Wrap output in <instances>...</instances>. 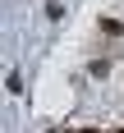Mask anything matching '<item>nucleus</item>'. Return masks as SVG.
I'll return each mask as SVG.
<instances>
[{
    "label": "nucleus",
    "instance_id": "nucleus-3",
    "mask_svg": "<svg viewBox=\"0 0 124 133\" xmlns=\"http://www.w3.org/2000/svg\"><path fill=\"white\" fill-rule=\"evenodd\" d=\"M115 133H124V129H115Z\"/></svg>",
    "mask_w": 124,
    "mask_h": 133
},
{
    "label": "nucleus",
    "instance_id": "nucleus-2",
    "mask_svg": "<svg viewBox=\"0 0 124 133\" xmlns=\"http://www.w3.org/2000/svg\"><path fill=\"white\" fill-rule=\"evenodd\" d=\"M69 133H101V129H69Z\"/></svg>",
    "mask_w": 124,
    "mask_h": 133
},
{
    "label": "nucleus",
    "instance_id": "nucleus-1",
    "mask_svg": "<svg viewBox=\"0 0 124 133\" xmlns=\"http://www.w3.org/2000/svg\"><path fill=\"white\" fill-rule=\"evenodd\" d=\"M96 28H101L106 37H124V23H120V18H101V23H96Z\"/></svg>",
    "mask_w": 124,
    "mask_h": 133
}]
</instances>
